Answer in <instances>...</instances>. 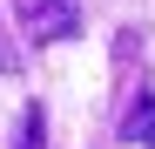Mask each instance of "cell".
Returning <instances> with one entry per match:
<instances>
[{
	"label": "cell",
	"mask_w": 155,
	"mask_h": 149,
	"mask_svg": "<svg viewBox=\"0 0 155 149\" xmlns=\"http://www.w3.org/2000/svg\"><path fill=\"white\" fill-rule=\"evenodd\" d=\"M20 27H27V41H68L81 34V7L74 0H14Z\"/></svg>",
	"instance_id": "6da1fadb"
},
{
	"label": "cell",
	"mask_w": 155,
	"mask_h": 149,
	"mask_svg": "<svg viewBox=\"0 0 155 149\" xmlns=\"http://www.w3.org/2000/svg\"><path fill=\"white\" fill-rule=\"evenodd\" d=\"M121 136H128V142H142V149H155V102H148V95L128 109V129H121Z\"/></svg>",
	"instance_id": "7a4b0ae2"
},
{
	"label": "cell",
	"mask_w": 155,
	"mask_h": 149,
	"mask_svg": "<svg viewBox=\"0 0 155 149\" xmlns=\"http://www.w3.org/2000/svg\"><path fill=\"white\" fill-rule=\"evenodd\" d=\"M41 142H47V115L27 109V115H20V142H14V149H41Z\"/></svg>",
	"instance_id": "3957f363"
}]
</instances>
